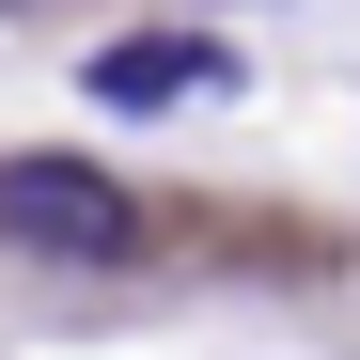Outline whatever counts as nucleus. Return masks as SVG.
I'll return each instance as SVG.
<instances>
[{"instance_id":"f257e3e1","label":"nucleus","mask_w":360,"mask_h":360,"mask_svg":"<svg viewBox=\"0 0 360 360\" xmlns=\"http://www.w3.org/2000/svg\"><path fill=\"white\" fill-rule=\"evenodd\" d=\"M0 251H47V266H126V251H141V204L110 188L94 157H0Z\"/></svg>"},{"instance_id":"f03ea898","label":"nucleus","mask_w":360,"mask_h":360,"mask_svg":"<svg viewBox=\"0 0 360 360\" xmlns=\"http://www.w3.org/2000/svg\"><path fill=\"white\" fill-rule=\"evenodd\" d=\"M79 79H94V110H172V94H219L235 63H219L204 32H141V47H94Z\"/></svg>"},{"instance_id":"7ed1b4c3","label":"nucleus","mask_w":360,"mask_h":360,"mask_svg":"<svg viewBox=\"0 0 360 360\" xmlns=\"http://www.w3.org/2000/svg\"><path fill=\"white\" fill-rule=\"evenodd\" d=\"M0 16H16V0H0Z\"/></svg>"}]
</instances>
